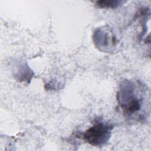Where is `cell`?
I'll return each mask as SVG.
<instances>
[{
    "label": "cell",
    "mask_w": 151,
    "mask_h": 151,
    "mask_svg": "<svg viewBox=\"0 0 151 151\" xmlns=\"http://www.w3.org/2000/svg\"><path fill=\"white\" fill-rule=\"evenodd\" d=\"M125 1L121 0H101L96 2V6L100 8L114 9L123 4Z\"/></svg>",
    "instance_id": "cell-4"
},
{
    "label": "cell",
    "mask_w": 151,
    "mask_h": 151,
    "mask_svg": "<svg viewBox=\"0 0 151 151\" xmlns=\"http://www.w3.org/2000/svg\"><path fill=\"white\" fill-rule=\"evenodd\" d=\"M139 87L132 80H123L117 92V103L124 116L131 117L138 113L143 106V99L140 94Z\"/></svg>",
    "instance_id": "cell-1"
},
{
    "label": "cell",
    "mask_w": 151,
    "mask_h": 151,
    "mask_svg": "<svg viewBox=\"0 0 151 151\" xmlns=\"http://www.w3.org/2000/svg\"><path fill=\"white\" fill-rule=\"evenodd\" d=\"M113 129L112 124L99 120L95 121L93 124L84 132L77 134V136L91 146L101 147L109 140Z\"/></svg>",
    "instance_id": "cell-2"
},
{
    "label": "cell",
    "mask_w": 151,
    "mask_h": 151,
    "mask_svg": "<svg viewBox=\"0 0 151 151\" xmlns=\"http://www.w3.org/2000/svg\"><path fill=\"white\" fill-rule=\"evenodd\" d=\"M93 39L99 50L107 52L113 51L118 44V40L112 29L108 26L97 28L93 32Z\"/></svg>",
    "instance_id": "cell-3"
}]
</instances>
